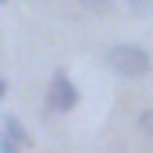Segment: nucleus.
<instances>
[{
    "label": "nucleus",
    "mask_w": 153,
    "mask_h": 153,
    "mask_svg": "<svg viewBox=\"0 0 153 153\" xmlns=\"http://www.w3.org/2000/svg\"><path fill=\"white\" fill-rule=\"evenodd\" d=\"M107 68L121 78H143V75H150L153 57H150V50H143L135 43H117V46L107 50Z\"/></svg>",
    "instance_id": "nucleus-1"
},
{
    "label": "nucleus",
    "mask_w": 153,
    "mask_h": 153,
    "mask_svg": "<svg viewBox=\"0 0 153 153\" xmlns=\"http://www.w3.org/2000/svg\"><path fill=\"white\" fill-rule=\"evenodd\" d=\"M78 107V85L68 78V71H53L50 85H46V111L53 114H68Z\"/></svg>",
    "instance_id": "nucleus-2"
},
{
    "label": "nucleus",
    "mask_w": 153,
    "mask_h": 153,
    "mask_svg": "<svg viewBox=\"0 0 153 153\" xmlns=\"http://www.w3.org/2000/svg\"><path fill=\"white\" fill-rule=\"evenodd\" d=\"M4 135H11V139H14V143H22V146H25V150H29V146H32V135H29V132H25V125H22V117H4Z\"/></svg>",
    "instance_id": "nucleus-3"
},
{
    "label": "nucleus",
    "mask_w": 153,
    "mask_h": 153,
    "mask_svg": "<svg viewBox=\"0 0 153 153\" xmlns=\"http://www.w3.org/2000/svg\"><path fill=\"white\" fill-rule=\"evenodd\" d=\"M135 125H139V135L153 146V107H146V111L139 114V121H135Z\"/></svg>",
    "instance_id": "nucleus-4"
},
{
    "label": "nucleus",
    "mask_w": 153,
    "mask_h": 153,
    "mask_svg": "<svg viewBox=\"0 0 153 153\" xmlns=\"http://www.w3.org/2000/svg\"><path fill=\"white\" fill-rule=\"evenodd\" d=\"M78 4H82V11H93V14H107L114 7V0H78Z\"/></svg>",
    "instance_id": "nucleus-5"
},
{
    "label": "nucleus",
    "mask_w": 153,
    "mask_h": 153,
    "mask_svg": "<svg viewBox=\"0 0 153 153\" xmlns=\"http://www.w3.org/2000/svg\"><path fill=\"white\" fill-rule=\"evenodd\" d=\"M132 14H153V0H128Z\"/></svg>",
    "instance_id": "nucleus-6"
},
{
    "label": "nucleus",
    "mask_w": 153,
    "mask_h": 153,
    "mask_svg": "<svg viewBox=\"0 0 153 153\" xmlns=\"http://www.w3.org/2000/svg\"><path fill=\"white\" fill-rule=\"evenodd\" d=\"M22 150H25L22 143H14L11 135H0V153H22Z\"/></svg>",
    "instance_id": "nucleus-7"
},
{
    "label": "nucleus",
    "mask_w": 153,
    "mask_h": 153,
    "mask_svg": "<svg viewBox=\"0 0 153 153\" xmlns=\"http://www.w3.org/2000/svg\"><path fill=\"white\" fill-rule=\"evenodd\" d=\"M7 96V82H4V75H0V100Z\"/></svg>",
    "instance_id": "nucleus-8"
},
{
    "label": "nucleus",
    "mask_w": 153,
    "mask_h": 153,
    "mask_svg": "<svg viewBox=\"0 0 153 153\" xmlns=\"http://www.w3.org/2000/svg\"><path fill=\"white\" fill-rule=\"evenodd\" d=\"M0 4H7V0H0Z\"/></svg>",
    "instance_id": "nucleus-9"
}]
</instances>
